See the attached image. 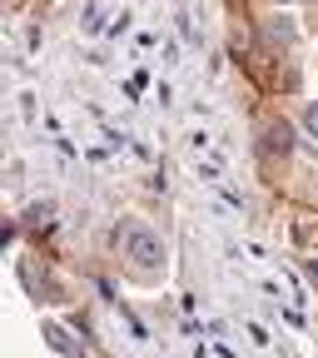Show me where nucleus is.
<instances>
[{
  "instance_id": "1",
  "label": "nucleus",
  "mask_w": 318,
  "mask_h": 358,
  "mask_svg": "<svg viewBox=\"0 0 318 358\" xmlns=\"http://www.w3.org/2000/svg\"><path fill=\"white\" fill-rule=\"evenodd\" d=\"M124 254H129L134 264H154V259H164V249H159L145 229H129V234H124Z\"/></svg>"
}]
</instances>
